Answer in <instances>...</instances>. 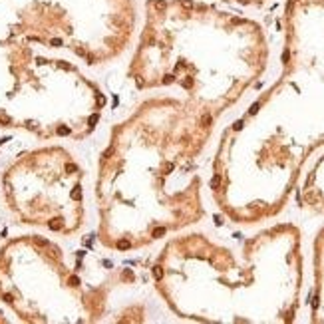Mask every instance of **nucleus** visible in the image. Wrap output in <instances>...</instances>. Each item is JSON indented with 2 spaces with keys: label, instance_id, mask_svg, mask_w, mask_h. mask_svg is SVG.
I'll return each instance as SVG.
<instances>
[{
  "label": "nucleus",
  "instance_id": "nucleus-1",
  "mask_svg": "<svg viewBox=\"0 0 324 324\" xmlns=\"http://www.w3.org/2000/svg\"><path fill=\"white\" fill-rule=\"evenodd\" d=\"M215 124L205 107L173 95L139 101L111 125L98 159V241L127 255L203 217L193 161Z\"/></svg>",
  "mask_w": 324,
  "mask_h": 324
},
{
  "label": "nucleus",
  "instance_id": "nucleus-2",
  "mask_svg": "<svg viewBox=\"0 0 324 324\" xmlns=\"http://www.w3.org/2000/svg\"><path fill=\"white\" fill-rule=\"evenodd\" d=\"M0 298L30 322H100L110 288L86 284L66 267L58 245L30 235L0 251Z\"/></svg>",
  "mask_w": 324,
  "mask_h": 324
},
{
  "label": "nucleus",
  "instance_id": "nucleus-3",
  "mask_svg": "<svg viewBox=\"0 0 324 324\" xmlns=\"http://www.w3.org/2000/svg\"><path fill=\"white\" fill-rule=\"evenodd\" d=\"M6 203L22 223L74 235L84 227V169L64 147L24 155L4 173Z\"/></svg>",
  "mask_w": 324,
  "mask_h": 324
}]
</instances>
